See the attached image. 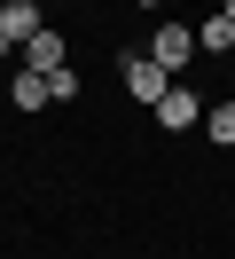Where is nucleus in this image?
<instances>
[{
	"mask_svg": "<svg viewBox=\"0 0 235 259\" xmlns=\"http://www.w3.org/2000/svg\"><path fill=\"white\" fill-rule=\"evenodd\" d=\"M188 55H196V24H157V39H149V63H157V71H180Z\"/></svg>",
	"mask_w": 235,
	"mask_h": 259,
	"instance_id": "f257e3e1",
	"label": "nucleus"
},
{
	"mask_svg": "<svg viewBox=\"0 0 235 259\" xmlns=\"http://www.w3.org/2000/svg\"><path fill=\"white\" fill-rule=\"evenodd\" d=\"M165 87H172V79L149 63V55H125V95H133V102H149V110H157V102H165Z\"/></svg>",
	"mask_w": 235,
	"mask_h": 259,
	"instance_id": "f03ea898",
	"label": "nucleus"
},
{
	"mask_svg": "<svg viewBox=\"0 0 235 259\" xmlns=\"http://www.w3.org/2000/svg\"><path fill=\"white\" fill-rule=\"evenodd\" d=\"M196 118H204V102L188 95V87H165V102H157V126H165V134H180V126H196Z\"/></svg>",
	"mask_w": 235,
	"mask_h": 259,
	"instance_id": "7ed1b4c3",
	"label": "nucleus"
},
{
	"mask_svg": "<svg viewBox=\"0 0 235 259\" xmlns=\"http://www.w3.org/2000/svg\"><path fill=\"white\" fill-rule=\"evenodd\" d=\"M24 55H31V71H39V79H47V71H63V32H47V24H39V32L24 39Z\"/></svg>",
	"mask_w": 235,
	"mask_h": 259,
	"instance_id": "20e7f679",
	"label": "nucleus"
},
{
	"mask_svg": "<svg viewBox=\"0 0 235 259\" xmlns=\"http://www.w3.org/2000/svg\"><path fill=\"white\" fill-rule=\"evenodd\" d=\"M0 32H8L16 48H24V39L39 32V0H8V8H0Z\"/></svg>",
	"mask_w": 235,
	"mask_h": 259,
	"instance_id": "39448f33",
	"label": "nucleus"
},
{
	"mask_svg": "<svg viewBox=\"0 0 235 259\" xmlns=\"http://www.w3.org/2000/svg\"><path fill=\"white\" fill-rule=\"evenodd\" d=\"M196 48H204V55H227V48H235V24H227V16H204V24H196Z\"/></svg>",
	"mask_w": 235,
	"mask_h": 259,
	"instance_id": "423d86ee",
	"label": "nucleus"
},
{
	"mask_svg": "<svg viewBox=\"0 0 235 259\" xmlns=\"http://www.w3.org/2000/svg\"><path fill=\"white\" fill-rule=\"evenodd\" d=\"M8 95H16V110H39V102H47V79H39V71H16Z\"/></svg>",
	"mask_w": 235,
	"mask_h": 259,
	"instance_id": "0eeeda50",
	"label": "nucleus"
},
{
	"mask_svg": "<svg viewBox=\"0 0 235 259\" xmlns=\"http://www.w3.org/2000/svg\"><path fill=\"white\" fill-rule=\"evenodd\" d=\"M204 134H212L219 149H235V102H219V110H204Z\"/></svg>",
	"mask_w": 235,
	"mask_h": 259,
	"instance_id": "6e6552de",
	"label": "nucleus"
},
{
	"mask_svg": "<svg viewBox=\"0 0 235 259\" xmlns=\"http://www.w3.org/2000/svg\"><path fill=\"white\" fill-rule=\"evenodd\" d=\"M78 95V71H47V102H71Z\"/></svg>",
	"mask_w": 235,
	"mask_h": 259,
	"instance_id": "1a4fd4ad",
	"label": "nucleus"
},
{
	"mask_svg": "<svg viewBox=\"0 0 235 259\" xmlns=\"http://www.w3.org/2000/svg\"><path fill=\"white\" fill-rule=\"evenodd\" d=\"M8 48H16V39H8V32H0V63H8Z\"/></svg>",
	"mask_w": 235,
	"mask_h": 259,
	"instance_id": "9d476101",
	"label": "nucleus"
},
{
	"mask_svg": "<svg viewBox=\"0 0 235 259\" xmlns=\"http://www.w3.org/2000/svg\"><path fill=\"white\" fill-rule=\"evenodd\" d=\"M219 16H227V24H235V0H219Z\"/></svg>",
	"mask_w": 235,
	"mask_h": 259,
	"instance_id": "9b49d317",
	"label": "nucleus"
}]
</instances>
